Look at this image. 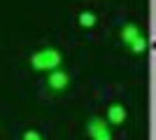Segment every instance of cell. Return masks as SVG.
I'll return each instance as SVG.
<instances>
[{
    "label": "cell",
    "instance_id": "obj_1",
    "mask_svg": "<svg viewBox=\"0 0 156 140\" xmlns=\"http://www.w3.org/2000/svg\"><path fill=\"white\" fill-rule=\"evenodd\" d=\"M23 140H40V135L37 133H26V138Z\"/></svg>",
    "mask_w": 156,
    "mask_h": 140
}]
</instances>
